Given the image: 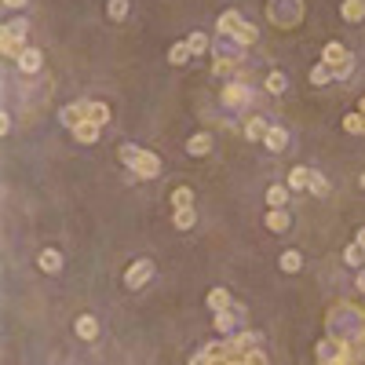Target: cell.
<instances>
[{
	"mask_svg": "<svg viewBox=\"0 0 365 365\" xmlns=\"http://www.w3.org/2000/svg\"><path fill=\"white\" fill-rule=\"evenodd\" d=\"M307 182H310V168L307 165H296L292 172H289V190H307Z\"/></svg>",
	"mask_w": 365,
	"mask_h": 365,
	"instance_id": "603a6c76",
	"label": "cell"
},
{
	"mask_svg": "<svg viewBox=\"0 0 365 365\" xmlns=\"http://www.w3.org/2000/svg\"><path fill=\"white\" fill-rule=\"evenodd\" d=\"M212 150V135L208 132H198V135H190L187 139V153H194V158H201V153Z\"/></svg>",
	"mask_w": 365,
	"mask_h": 365,
	"instance_id": "ac0fdd59",
	"label": "cell"
},
{
	"mask_svg": "<svg viewBox=\"0 0 365 365\" xmlns=\"http://www.w3.org/2000/svg\"><path fill=\"white\" fill-rule=\"evenodd\" d=\"M0 51H4V59H15V62H19V55L26 51V41H22V37H15V33L4 26V33H0Z\"/></svg>",
	"mask_w": 365,
	"mask_h": 365,
	"instance_id": "9c48e42d",
	"label": "cell"
},
{
	"mask_svg": "<svg viewBox=\"0 0 365 365\" xmlns=\"http://www.w3.org/2000/svg\"><path fill=\"white\" fill-rule=\"evenodd\" d=\"M321 62H325V66H329L336 77H340V81H347V77L355 73V55H350L344 44H336V41H333V44H325Z\"/></svg>",
	"mask_w": 365,
	"mask_h": 365,
	"instance_id": "7a4b0ae2",
	"label": "cell"
},
{
	"mask_svg": "<svg viewBox=\"0 0 365 365\" xmlns=\"http://www.w3.org/2000/svg\"><path fill=\"white\" fill-rule=\"evenodd\" d=\"M263 147L274 150V153H281L285 147H289V132H285V128H278V124H270V132H267V139H263Z\"/></svg>",
	"mask_w": 365,
	"mask_h": 365,
	"instance_id": "5bb4252c",
	"label": "cell"
},
{
	"mask_svg": "<svg viewBox=\"0 0 365 365\" xmlns=\"http://www.w3.org/2000/svg\"><path fill=\"white\" fill-rule=\"evenodd\" d=\"M249 99H252V88L241 84V81H230V84L223 88V102H227V106H245Z\"/></svg>",
	"mask_w": 365,
	"mask_h": 365,
	"instance_id": "52a82bcc",
	"label": "cell"
},
{
	"mask_svg": "<svg viewBox=\"0 0 365 365\" xmlns=\"http://www.w3.org/2000/svg\"><path fill=\"white\" fill-rule=\"evenodd\" d=\"M190 41H176L172 48H168V62H172V66H182V62H190Z\"/></svg>",
	"mask_w": 365,
	"mask_h": 365,
	"instance_id": "d6986e66",
	"label": "cell"
},
{
	"mask_svg": "<svg viewBox=\"0 0 365 365\" xmlns=\"http://www.w3.org/2000/svg\"><path fill=\"white\" fill-rule=\"evenodd\" d=\"M153 274H158L153 259H135V263L124 270V285H128V289H142V285H147Z\"/></svg>",
	"mask_w": 365,
	"mask_h": 365,
	"instance_id": "3957f363",
	"label": "cell"
},
{
	"mask_svg": "<svg viewBox=\"0 0 365 365\" xmlns=\"http://www.w3.org/2000/svg\"><path fill=\"white\" fill-rule=\"evenodd\" d=\"M292 227V216L285 212V208H270L267 212V230H274V234H285Z\"/></svg>",
	"mask_w": 365,
	"mask_h": 365,
	"instance_id": "8fae6325",
	"label": "cell"
},
{
	"mask_svg": "<svg viewBox=\"0 0 365 365\" xmlns=\"http://www.w3.org/2000/svg\"><path fill=\"white\" fill-rule=\"evenodd\" d=\"M344 263H347V267H365V249H362L358 241L344 249Z\"/></svg>",
	"mask_w": 365,
	"mask_h": 365,
	"instance_id": "4316f807",
	"label": "cell"
},
{
	"mask_svg": "<svg viewBox=\"0 0 365 365\" xmlns=\"http://www.w3.org/2000/svg\"><path fill=\"white\" fill-rule=\"evenodd\" d=\"M172 208H194V190L190 187H176L172 190Z\"/></svg>",
	"mask_w": 365,
	"mask_h": 365,
	"instance_id": "f1b7e54d",
	"label": "cell"
},
{
	"mask_svg": "<svg viewBox=\"0 0 365 365\" xmlns=\"http://www.w3.org/2000/svg\"><path fill=\"white\" fill-rule=\"evenodd\" d=\"M117 153H121V161H124L128 168H132V165H135V158H139L142 150H139V147H132V142H121V150H117Z\"/></svg>",
	"mask_w": 365,
	"mask_h": 365,
	"instance_id": "4dcf8cb0",
	"label": "cell"
},
{
	"mask_svg": "<svg viewBox=\"0 0 365 365\" xmlns=\"http://www.w3.org/2000/svg\"><path fill=\"white\" fill-rule=\"evenodd\" d=\"M329 336L318 344V365H365V310L355 303H333L325 315Z\"/></svg>",
	"mask_w": 365,
	"mask_h": 365,
	"instance_id": "6da1fadb",
	"label": "cell"
},
{
	"mask_svg": "<svg viewBox=\"0 0 365 365\" xmlns=\"http://www.w3.org/2000/svg\"><path fill=\"white\" fill-rule=\"evenodd\" d=\"M37 267H41L44 274H59L62 270V252L59 249H44L41 256H37Z\"/></svg>",
	"mask_w": 365,
	"mask_h": 365,
	"instance_id": "7c38bea8",
	"label": "cell"
},
{
	"mask_svg": "<svg viewBox=\"0 0 365 365\" xmlns=\"http://www.w3.org/2000/svg\"><path fill=\"white\" fill-rule=\"evenodd\" d=\"M362 187H365V172H362Z\"/></svg>",
	"mask_w": 365,
	"mask_h": 365,
	"instance_id": "ab89813d",
	"label": "cell"
},
{
	"mask_svg": "<svg viewBox=\"0 0 365 365\" xmlns=\"http://www.w3.org/2000/svg\"><path fill=\"white\" fill-rule=\"evenodd\" d=\"M355 241L362 245V249H365V227H358V234H355Z\"/></svg>",
	"mask_w": 365,
	"mask_h": 365,
	"instance_id": "8d00e7d4",
	"label": "cell"
},
{
	"mask_svg": "<svg viewBox=\"0 0 365 365\" xmlns=\"http://www.w3.org/2000/svg\"><path fill=\"white\" fill-rule=\"evenodd\" d=\"M278 267H281L285 274H296L299 267H303V256H299L296 249H285V252L278 256Z\"/></svg>",
	"mask_w": 365,
	"mask_h": 365,
	"instance_id": "7402d4cb",
	"label": "cell"
},
{
	"mask_svg": "<svg viewBox=\"0 0 365 365\" xmlns=\"http://www.w3.org/2000/svg\"><path fill=\"white\" fill-rule=\"evenodd\" d=\"M358 110H362V113H365V99H362V102H358Z\"/></svg>",
	"mask_w": 365,
	"mask_h": 365,
	"instance_id": "f35d334b",
	"label": "cell"
},
{
	"mask_svg": "<svg viewBox=\"0 0 365 365\" xmlns=\"http://www.w3.org/2000/svg\"><path fill=\"white\" fill-rule=\"evenodd\" d=\"M344 128H347L350 135H365V113H362V110H358V113H347V117H344Z\"/></svg>",
	"mask_w": 365,
	"mask_h": 365,
	"instance_id": "83f0119b",
	"label": "cell"
},
{
	"mask_svg": "<svg viewBox=\"0 0 365 365\" xmlns=\"http://www.w3.org/2000/svg\"><path fill=\"white\" fill-rule=\"evenodd\" d=\"M106 11H110V19H113V22H121V19L128 15V0H110V8H106Z\"/></svg>",
	"mask_w": 365,
	"mask_h": 365,
	"instance_id": "1f68e13d",
	"label": "cell"
},
{
	"mask_svg": "<svg viewBox=\"0 0 365 365\" xmlns=\"http://www.w3.org/2000/svg\"><path fill=\"white\" fill-rule=\"evenodd\" d=\"M8 30L15 33V37H22V41H26V19H15V22H8Z\"/></svg>",
	"mask_w": 365,
	"mask_h": 365,
	"instance_id": "836d02e7",
	"label": "cell"
},
{
	"mask_svg": "<svg viewBox=\"0 0 365 365\" xmlns=\"http://www.w3.org/2000/svg\"><path fill=\"white\" fill-rule=\"evenodd\" d=\"M187 41H190V51H194V55H201V51H208V37H205V33H190Z\"/></svg>",
	"mask_w": 365,
	"mask_h": 365,
	"instance_id": "d6a6232c",
	"label": "cell"
},
{
	"mask_svg": "<svg viewBox=\"0 0 365 365\" xmlns=\"http://www.w3.org/2000/svg\"><path fill=\"white\" fill-rule=\"evenodd\" d=\"M285 88H289V77H285L281 70H270L267 73V91H270V95H281Z\"/></svg>",
	"mask_w": 365,
	"mask_h": 365,
	"instance_id": "d4e9b609",
	"label": "cell"
},
{
	"mask_svg": "<svg viewBox=\"0 0 365 365\" xmlns=\"http://www.w3.org/2000/svg\"><path fill=\"white\" fill-rule=\"evenodd\" d=\"M132 176L135 179H158L161 176V158H158V153H150V150H142L135 158V165H132Z\"/></svg>",
	"mask_w": 365,
	"mask_h": 365,
	"instance_id": "277c9868",
	"label": "cell"
},
{
	"mask_svg": "<svg viewBox=\"0 0 365 365\" xmlns=\"http://www.w3.org/2000/svg\"><path fill=\"white\" fill-rule=\"evenodd\" d=\"M0 132L11 135V113H0Z\"/></svg>",
	"mask_w": 365,
	"mask_h": 365,
	"instance_id": "e575fe53",
	"label": "cell"
},
{
	"mask_svg": "<svg viewBox=\"0 0 365 365\" xmlns=\"http://www.w3.org/2000/svg\"><path fill=\"white\" fill-rule=\"evenodd\" d=\"M26 4H30V0H4V8H8V11H11V8L19 11V8H26Z\"/></svg>",
	"mask_w": 365,
	"mask_h": 365,
	"instance_id": "d590c367",
	"label": "cell"
},
{
	"mask_svg": "<svg viewBox=\"0 0 365 365\" xmlns=\"http://www.w3.org/2000/svg\"><path fill=\"white\" fill-rule=\"evenodd\" d=\"M333 77H336V73H333L329 66H325V62H318V66L310 70V84H318V88H321V84H329Z\"/></svg>",
	"mask_w": 365,
	"mask_h": 365,
	"instance_id": "f546056e",
	"label": "cell"
},
{
	"mask_svg": "<svg viewBox=\"0 0 365 365\" xmlns=\"http://www.w3.org/2000/svg\"><path fill=\"white\" fill-rule=\"evenodd\" d=\"M88 121L91 124H110V106H106V102H95V99H88Z\"/></svg>",
	"mask_w": 365,
	"mask_h": 365,
	"instance_id": "e0dca14e",
	"label": "cell"
},
{
	"mask_svg": "<svg viewBox=\"0 0 365 365\" xmlns=\"http://www.w3.org/2000/svg\"><path fill=\"white\" fill-rule=\"evenodd\" d=\"M205 303L212 307V315H219V310H230V307H234V299H230V292H227V289H208Z\"/></svg>",
	"mask_w": 365,
	"mask_h": 365,
	"instance_id": "4fadbf2b",
	"label": "cell"
},
{
	"mask_svg": "<svg viewBox=\"0 0 365 365\" xmlns=\"http://www.w3.org/2000/svg\"><path fill=\"white\" fill-rule=\"evenodd\" d=\"M238 318H241V315H238L234 307H230V310H219V315H212V329H216L219 336H234V329H238Z\"/></svg>",
	"mask_w": 365,
	"mask_h": 365,
	"instance_id": "ba28073f",
	"label": "cell"
},
{
	"mask_svg": "<svg viewBox=\"0 0 365 365\" xmlns=\"http://www.w3.org/2000/svg\"><path fill=\"white\" fill-rule=\"evenodd\" d=\"M73 336H77V340H84V344H91L99 336V318L95 315H81L73 321Z\"/></svg>",
	"mask_w": 365,
	"mask_h": 365,
	"instance_id": "8992f818",
	"label": "cell"
},
{
	"mask_svg": "<svg viewBox=\"0 0 365 365\" xmlns=\"http://www.w3.org/2000/svg\"><path fill=\"white\" fill-rule=\"evenodd\" d=\"M59 121L66 124L70 132H73L77 124H84V121H88V99H84V102H73V106H62V110H59Z\"/></svg>",
	"mask_w": 365,
	"mask_h": 365,
	"instance_id": "5b68a950",
	"label": "cell"
},
{
	"mask_svg": "<svg viewBox=\"0 0 365 365\" xmlns=\"http://www.w3.org/2000/svg\"><path fill=\"white\" fill-rule=\"evenodd\" d=\"M289 182H274V187H267V205L270 208H285V201H289Z\"/></svg>",
	"mask_w": 365,
	"mask_h": 365,
	"instance_id": "9a60e30c",
	"label": "cell"
},
{
	"mask_svg": "<svg viewBox=\"0 0 365 365\" xmlns=\"http://www.w3.org/2000/svg\"><path fill=\"white\" fill-rule=\"evenodd\" d=\"M15 66H19V73H37V70L44 66V55H41L37 48H26L22 55H19V62H15Z\"/></svg>",
	"mask_w": 365,
	"mask_h": 365,
	"instance_id": "30bf717a",
	"label": "cell"
},
{
	"mask_svg": "<svg viewBox=\"0 0 365 365\" xmlns=\"http://www.w3.org/2000/svg\"><path fill=\"white\" fill-rule=\"evenodd\" d=\"M172 223H176V230H190L194 223H198V212H194V208H176Z\"/></svg>",
	"mask_w": 365,
	"mask_h": 365,
	"instance_id": "cb8c5ba5",
	"label": "cell"
},
{
	"mask_svg": "<svg viewBox=\"0 0 365 365\" xmlns=\"http://www.w3.org/2000/svg\"><path fill=\"white\" fill-rule=\"evenodd\" d=\"M267 132H270L267 117H249V124H245V135H249V139H259V142H263V139H267Z\"/></svg>",
	"mask_w": 365,
	"mask_h": 365,
	"instance_id": "44dd1931",
	"label": "cell"
},
{
	"mask_svg": "<svg viewBox=\"0 0 365 365\" xmlns=\"http://www.w3.org/2000/svg\"><path fill=\"white\" fill-rule=\"evenodd\" d=\"M355 285H358V292H365V267H362V274H358V281H355Z\"/></svg>",
	"mask_w": 365,
	"mask_h": 365,
	"instance_id": "74e56055",
	"label": "cell"
},
{
	"mask_svg": "<svg viewBox=\"0 0 365 365\" xmlns=\"http://www.w3.org/2000/svg\"><path fill=\"white\" fill-rule=\"evenodd\" d=\"M99 132H102L99 124L84 121V124H77V128H73V139H77V142H84V147H91V142H99Z\"/></svg>",
	"mask_w": 365,
	"mask_h": 365,
	"instance_id": "2e32d148",
	"label": "cell"
},
{
	"mask_svg": "<svg viewBox=\"0 0 365 365\" xmlns=\"http://www.w3.org/2000/svg\"><path fill=\"white\" fill-rule=\"evenodd\" d=\"M307 190L315 194V198H325V194H329V179H325L321 172H315V168H310V182H307Z\"/></svg>",
	"mask_w": 365,
	"mask_h": 365,
	"instance_id": "484cf974",
	"label": "cell"
},
{
	"mask_svg": "<svg viewBox=\"0 0 365 365\" xmlns=\"http://www.w3.org/2000/svg\"><path fill=\"white\" fill-rule=\"evenodd\" d=\"M340 15H344L347 22H362V19H365V0H344V4H340Z\"/></svg>",
	"mask_w": 365,
	"mask_h": 365,
	"instance_id": "ffe728a7",
	"label": "cell"
}]
</instances>
